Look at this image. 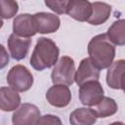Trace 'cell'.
Wrapping results in <instances>:
<instances>
[{
    "label": "cell",
    "instance_id": "obj_4",
    "mask_svg": "<svg viewBox=\"0 0 125 125\" xmlns=\"http://www.w3.org/2000/svg\"><path fill=\"white\" fill-rule=\"evenodd\" d=\"M7 82L15 91L25 92L31 88L33 84V76L24 65L17 64L9 70Z\"/></svg>",
    "mask_w": 125,
    "mask_h": 125
},
{
    "label": "cell",
    "instance_id": "obj_16",
    "mask_svg": "<svg viewBox=\"0 0 125 125\" xmlns=\"http://www.w3.org/2000/svg\"><path fill=\"white\" fill-rule=\"evenodd\" d=\"M111 7L104 2H93L92 3V15L88 20V22L93 25H100L105 22L110 15Z\"/></svg>",
    "mask_w": 125,
    "mask_h": 125
},
{
    "label": "cell",
    "instance_id": "obj_18",
    "mask_svg": "<svg viewBox=\"0 0 125 125\" xmlns=\"http://www.w3.org/2000/svg\"><path fill=\"white\" fill-rule=\"evenodd\" d=\"M92 109L94 110V112L98 117L104 118L116 113L118 106L113 99L108 97H104L103 100L98 104H96Z\"/></svg>",
    "mask_w": 125,
    "mask_h": 125
},
{
    "label": "cell",
    "instance_id": "obj_19",
    "mask_svg": "<svg viewBox=\"0 0 125 125\" xmlns=\"http://www.w3.org/2000/svg\"><path fill=\"white\" fill-rule=\"evenodd\" d=\"M0 6H1V17H2V19H11V18H13L19 10L18 3L16 1H12V0H1L0 1Z\"/></svg>",
    "mask_w": 125,
    "mask_h": 125
},
{
    "label": "cell",
    "instance_id": "obj_13",
    "mask_svg": "<svg viewBox=\"0 0 125 125\" xmlns=\"http://www.w3.org/2000/svg\"><path fill=\"white\" fill-rule=\"evenodd\" d=\"M31 39L12 33L8 39V48L13 59L21 61L24 59L29 51Z\"/></svg>",
    "mask_w": 125,
    "mask_h": 125
},
{
    "label": "cell",
    "instance_id": "obj_9",
    "mask_svg": "<svg viewBox=\"0 0 125 125\" xmlns=\"http://www.w3.org/2000/svg\"><path fill=\"white\" fill-rule=\"evenodd\" d=\"M106 83L112 89H121L125 93V60H118L108 67Z\"/></svg>",
    "mask_w": 125,
    "mask_h": 125
},
{
    "label": "cell",
    "instance_id": "obj_5",
    "mask_svg": "<svg viewBox=\"0 0 125 125\" xmlns=\"http://www.w3.org/2000/svg\"><path fill=\"white\" fill-rule=\"evenodd\" d=\"M41 118L39 108L32 104H22L13 113V125H36Z\"/></svg>",
    "mask_w": 125,
    "mask_h": 125
},
{
    "label": "cell",
    "instance_id": "obj_11",
    "mask_svg": "<svg viewBox=\"0 0 125 125\" xmlns=\"http://www.w3.org/2000/svg\"><path fill=\"white\" fill-rule=\"evenodd\" d=\"M13 31L15 34L25 38H30L35 35L37 30L33 15L21 14L17 16L13 21Z\"/></svg>",
    "mask_w": 125,
    "mask_h": 125
},
{
    "label": "cell",
    "instance_id": "obj_12",
    "mask_svg": "<svg viewBox=\"0 0 125 125\" xmlns=\"http://www.w3.org/2000/svg\"><path fill=\"white\" fill-rule=\"evenodd\" d=\"M66 14L78 21H88L92 15V3L87 0H69Z\"/></svg>",
    "mask_w": 125,
    "mask_h": 125
},
{
    "label": "cell",
    "instance_id": "obj_2",
    "mask_svg": "<svg viewBox=\"0 0 125 125\" xmlns=\"http://www.w3.org/2000/svg\"><path fill=\"white\" fill-rule=\"evenodd\" d=\"M59 54L60 50L53 40L46 37H40L32 52L30 64L38 71L52 67L58 62Z\"/></svg>",
    "mask_w": 125,
    "mask_h": 125
},
{
    "label": "cell",
    "instance_id": "obj_7",
    "mask_svg": "<svg viewBox=\"0 0 125 125\" xmlns=\"http://www.w3.org/2000/svg\"><path fill=\"white\" fill-rule=\"evenodd\" d=\"M48 103L56 107L66 106L71 100V92L68 86L63 84H54L46 93Z\"/></svg>",
    "mask_w": 125,
    "mask_h": 125
},
{
    "label": "cell",
    "instance_id": "obj_8",
    "mask_svg": "<svg viewBox=\"0 0 125 125\" xmlns=\"http://www.w3.org/2000/svg\"><path fill=\"white\" fill-rule=\"evenodd\" d=\"M100 78V69L93 63L90 58L83 59L78 66V69L75 72V82L80 87L86 82L97 80Z\"/></svg>",
    "mask_w": 125,
    "mask_h": 125
},
{
    "label": "cell",
    "instance_id": "obj_14",
    "mask_svg": "<svg viewBox=\"0 0 125 125\" xmlns=\"http://www.w3.org/2000/svg\"><path fill=\"white\" fill-rule=\"evenodd\" d=\"M21 104V97L12 88L1 87L0 89V108L3 111H13L18 109Z\"/></svg>",
    "mask_w": 125,
    "mask_h": 125
},
{
    "label": "cell",
    "instance_id": "obj_22",
    "mask_svg": "<svg viewBox=\"0 0 125 125\" xmlns=\"http://www.w3.org/2000/svg\"><path fill=\"white\" fill-rule=\"evenodd\" d=\"M1 50H2V58H1V68H3L7 62H9V57L6 55V51L4 49V47L1 45Z\"/></svg>",
    "mask_w": 125,
    "mask_h": 125
},
{
    "label": "cell",
    "instance_id": "obj_20",
    "mask_svg": "<svg viewBox=\"0 0 125 125\" xmlns=\"http://www.w3.org/2000/svg\"><path fill=\"white\" fill-rule=\"evenodd\" d=\"M68 1L65 0H61V1H45V5L48 6L52 11L59 15L66 14V6H67Z\"/></svg>",
    "mask_w": 125,
    "mask_h": 125
},
{
    "label": "cell",
    "instance_id": "obj_3",
    "mask_svg": "<svg viewBox=\"0 0 125 125\" xmlns=\"http://www.w3.org/2000/svg\"><path fill=\"white\" fill-rule=\"evenodd\" d=\"M51 78L54 84L71 85L75 81V64L73 59L68 56L62 57L53 68Z\"/></svg>",
    "mask_w": 125,
    "mask_h": 125
},
{
    "label": "cell",
    "instance_id": "obj_10",
    "mask_svg": "<svg viewBox=\"0 0 125 125\" xmlns=\"http://www.w3.org/2000/svg\"><path fill=\"white\" fill-rule=\"evenodd\" d=\"M36 30L39 33L47 34L56 32L61 24L60 18L54 14L40 12L33 15Z\"/></svg>",
    "mask_w": 125,
    "mask_h": 125
},
{
    "label": "cell",
    "instance_id": "obj_1",
    "mask_svg": "<svg viewBox=\"0 0 125 125\" xmlns=\"http://www.w3.org/2000/svg\"><path fill=\"white\" fill-rule=\"evenodd\" d=\"M88 54L99 69L109 67L115 58V47L106 33L94 36L88 44Z\"/></svg>",
    "mask_w": 125,
    "mask_h": 125
},
{
    "label": "cell",
    "instance_id": "obj_23",
    "mask_svg": "<svg viewBox=\"0 0 125 125\" xmlns=\"http://www.w3.org/2000/svg\"><path fill=\"white\" fill-rule=\"evenodd\" d=\"M109 125H125V124L122 123V122H113V123H111Z\"/></svg>",
    "mask_w": 125,
    "mask_h": 125
},
{
    "label": "cell",
    "instance_id": "obj_15",
    "mask_svg": "<svg viewBox=\"0 0 125 125\" xmlns=\"http://www.w3.org/2000/svg\"><path fill=\"white\" fill-rule=\"evenodd\" d=\"M98 116L92 108L80 107L73 110L69 115L70 125H93Z\"/></svg>",
    "mask_w": 125,
    "mask_h": 125
},
{
    "label": "cell",
    "instance_id": "obj_21",
    "mask_svg": "<svg viewBox=\"0 0 125 125\" xmlns=\"http://www.w3.org/2000/svg\"><path fill=\"white\" fill-rule=\"evenodd\" d=\"M36 125H62L60 117L53 114H46L41 116Z\"/></svg>",
    "mask_w": 125,
    "mask_h": 125
},
{
    "label": "cell",
    "instance_id": "obj_17",
    "mask_svg": "<svg viewBox=\"0 0 125 125\" xmlns=\"http://www.w3.org/2000/svg\"><path fill=\"white\" fill-rule=\"evenodd\" d=\"M107 37L113 45H125V20H118L114 21L107 29Z\"/></svg>",
    "mask_w": 125,
    "mask_h": 125
},
{
    "label": "cell",
    "instance_id": "obj_6",
    "mask_svg": "<svg viewBox=\"0 0 125 125\" xmlns=\"http://www.w3.org/2000/svg\"><path fill=\"white\" fill-rule=\"evenodd\" d=\"M104 98V89L97 80L86 82L79 88V99L82 104L95 106Z\"/></svg>",
    "mask_w": 125,
    "mask_h": 125
}]
</instances>
